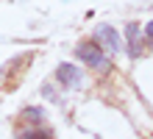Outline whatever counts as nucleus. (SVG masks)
Returning <instances> with one entry per match:
<instances>
[{"mask_svg": "<svg viewBox=\"0 0 153 139\" xmlns=\"http://www.w3.org/2000/svg\"><path fill=\"white\" fill-rule=\"evenodd\" d=\"M75 56H78L84 64H89L95 72H111V59L97 48L95 42H81L78 48H75Z\"/></svg>", "mask_w": 153, "mask_h": 139, "instance_id": "f257e3e1", "label": "nucleus"}, {"mask_svg": "<svg viewBox=\"0 0 153 139\" xmlns=\"http://www.w3.org/2000/svg\"><path fill=\"white\" fill-rule=\"evenodd\" d=\"M95 45H97V48H100L106 56H117V53H123L120 31H114L111 25H97V28H95Z\"/></svg>", "mask_w": 153, "mask_h": 139, "instance_id": "f03ea898", "label": "nucleus"}, {"mask_svg": "<svg viewBox=\"0 0 153 139\" xmlns=\"http://www.w3.org/2000/svg\"><path fill=\"white\" fill-rule=\"evenodd\" d=\"M125 42H128L125 53H128L131 59H139V56L145 53V31H142L137 22H128V25H125Z\"/></svg>", "mask_w": 153, "mask_h": 139, "instance_id": "7ed1b4c3", "label": "nucleus"}, {"mask_svg": "<svg viewBox=\"0 0 153 139\" xmlns=\"http://www.w3.org/2000/svg\"><path fill=\"white\" fill-rule=\"evenodd\" d=\"M56 81L64 83L67 89H81L84 86V72H81L75 64H59L56 67Z\"/></svg>", "mask_w": 153, "mask_h": 139, "instance_id": "20e7f679", "label": "nucleus"}, {"mask_svg": "<svg viewBox=\"0 0 153 139\" xmlns=\"http://www.w3.org/2000/svg\"><path fill=\"white\" fill-rule=\"evenodd\" d=\"M20 120H25L28 125H42L45 123V109H22V114H20Z\"/></svg>", "mask_w": 153, "mask_h": 139, "instance_id": "39448f33", "label": "nucleus"}, {"mask_svg": "<svg viewBox=\"0 0 153 139\" xmlns=\"http://www.w3.org/2000/svg\"><path fill=\"white\" fill-rule=\"evenodd\" d=\"M17 139H53L50 131H39L36 125H31V128H22L20 134H17Z\"/></svg>", "mask_w": 153, "mask_h": 139, "instance_id": "423d86ee", "label": "nucleus"}, {"mask_svg": "<svg viewBox=\"0 0 153 139\" xmlns=\"http://www.w3.org/2000/svg\"><path fill=\"white\" fill-rule=\"evenodd\" d=\"M145 42H153V20L145 25Z\"/></svg>", "mask_w": 153, "mask_h": 139, "instance_id": "0eeeda50", "label": "nucleus"}]
</instances>
